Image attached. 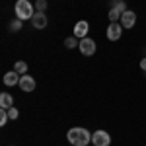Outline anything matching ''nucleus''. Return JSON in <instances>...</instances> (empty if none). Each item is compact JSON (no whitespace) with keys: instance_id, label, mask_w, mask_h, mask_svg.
I'll list each match as a JSON object with an SVG mask.
<instances>
[{"instance_id":"obj_7","label":"nucleus","mask_w":146,"mask_h":146,"mask_svg":"<svg viewBox=\"0 0 146 146\" xmlns=\"http://www.w3.org/2000/svg\"><path fill=\"white\" fill-rule=\"evenodd\" d=\"M31 22V25H33L35 29H45L47 27V16H45V12H35V16L29 20Z\"/></svg>"},{"instance_id":"obj_19","label":"nucleus","mask_w":146,"mask_h":146,"mask_svg":"<svg viewBox=\"0 0 146 146\" xmlns=\"http://www.w3.org/2000/svg\"><path fill=\"white\" fill-rule=\"evenodd\" d=\"M6 111H8V117H10V121L18 119V115H20V111H18L16 107H10V109H6Z\"/></svg>"},{"instance_id":"obj_3","label":"nucleus","mask_w":146,"mask_h":146,"mask_svg":"<svg viewBox=\"0 0 146 146\" xmlns=\"http://www.w3.org/2000/svg\"><path fill=\"white\" fill-rule=\"evenodd\" d=\"M92 142H94V146H109L111 144V136L105 131H96L92 135Z\"/></svg>"},{"instance_id":"obj_6","label":"nucleus","mask_w":146,"mask_h":146,"mask_svg":"<svg viewBox=\"0 0 146 146\" xmlns=\"http://www.w3.org/2000/svg\"><path fill=\"white\" fill-rule=\"evenodd\" d=\"M135 23H136V12H131V10L123 12V16H121V25H123L125 29L135 27Z\"/></svg>"},{"instance_id":"obj_17","label":"nucleus","mask_w":146,"mask_h":146,"mask_svg":"<svg viewBox=\"0 0 146 146\" xmlns=\"http://www.w3.org/2000/svg\"><path fill=\"white\" fill-rule=\"evenodd\" d=\"M8 121H10V117H8V111H6V109H0V125L4 127V125L8 123Z\"/></svg>"},{"instance_id":"obj_15","label":"nucleus","mask_w":146,"mask_h":146,"mask_svg":"<svg viewBox=\"0 0 146 146\" xmlns=\"http://www.w3.org/2000/svg\"><path fill=\"white\" fill-rule=\"evenodd\" d=\"M76 39H78V37H66V39H64V47H66V49H74L76 45H80V41H76Z\"/></svg>"},{"instance_id":"obj_14","label":"nucleus","mask_w":146,"mask_h":146,"mask_svg":"<svg viewBox=\"0 0 146 146\" xmlns=\"http://www.w3.org/2000/svg\"><path fill=\"white\" fill-rule=\"evenodd\" d=\"M107 16H109V22H119V20H121V16H123V14H121V12H119V10H115V8H111V10H109V14H107Z\"/></svg>"},{"instance_id":"obj_2","label":"nucleus","mask_w":146,"mask_h":146,"mask_svg":"<svg viewBox=\"0 0 146 146\" xmlns=\"http://www.w3.org/2000/svg\"><path fill=\"white\" fill-rule=\"evenodd\" d=\"M14 12H16V18L23 22V20H31L37 10H33V4L29 0H18L14 6Z\"/></svg>"},{"instance_id":"obj_12","label":"nucleus","mask_w":146,"mask_h":146,"mask_svg":"<svg viewBox=\"0 0 146 146\" xmlns=\"http://www.w3.org/2000/svg\"><path fill=\"white\" fill-rule=\"evenodd\" d=\"M14 70L18 72V74H27V62H23V60H18L16 64H14Z\"/></svg>"},{"instance_id":"obj_10","label":"nucleus","mask_w":146,"mask_h":146,"mask_svg":"<svg viewBox=\"0 0 146 146\" xmlns=\"http://www.w3.org/2000/svg\"><path fill=\"white\" fill-rule=\"evenodd\" d=\"M20 78H22V74H18L16 70H10V72L4 74V84L6 86H16V84H20Z\"/></svg>"},{"instance_id":"obj_9","label":"nucleus","mask_w":146,"mask_h":146,"mask_svg":"<svg viewBox=\"0 0 146 146\" xmlns=\"http://www.w3.org/2000/svg\"><path fill=\"white\" fill-rule=\"evenodd\" d=\"M18 86H20V90H23V92L29 94V92L35 90V80L31 78L29 74H23L22 78H20V84H18Z\"/></svg>"},{"instance_id":"obj_13","label":"nucleus","mask_w":146,"mask_h":146,"mask_svg":"<svg viewBox=\"0 0 146 146\" xmlns=\"http://www.w3.org/2000/svg\"><path fill=\"white\" fill-rule=\"evenodd\" d=\"M111 8H115V10H119L121 14L129 10V8H127V4H125V0H113V2H111Z\"/></svg>"},{"instance_id":"obj_16","label":"nucleus","mask_w":146,"mask_h":146,"mask_svg":"<svg viewBox=\"0 0 146 146\" xmlns=\"http://www.w3.org/2000/svg\"><path fill=\"white\" fill-rule=\"evenodd\" d=\"M20 29H22V20H18V18H16L14 22H10V31L16 33V31H20Z\"/></svg>"},{"instance_id":"obj_4","label":"nucleus","mask_w":146,"mask_h":146,"mask_svg":"<svg viewBox=\"0 0 146 146\" xmlns=\"http://www.w3.org/2000/svg\"><path fill=\"white\" fill-rule=\"evenodd\" d=\"M80 51H82V55L84 56H92L96 53V41L90 39V37H84V39H80Z\"/></svg>"},{"instance_id":"obj_5","label":"nucleus","mask_w":146,"mask_h":146,"mask_svg":"<svg viewBox=\"0 0 146 146\" xmlns=\"http://www.w3.org/2000/svg\"><path fill=\"white\" fill-rule=\"evenodd\" d=\"M123 29H125V27L119 22H111V23H109V27H107V39H109V41H117V39H121Z\"/></svg>"},{"instance_id":"obj_18","label":"nucleus","mask_w":146,"mask_h":146,"mask_svg":"<svg viewBox=\"0 0 146 146\" xmlns=\"http://www.w3.org/2000/svg\"><path fill=\"white\" fill-rule=\"evenodd\" d=\"M35 10L37 12H45L47 10V0H37V2H35Z\"/></svg>"},{"instance_id":"obj_20","label":"nucleus","mask_w":146,"mask_h":146,"mask_svg":"<svg viewBox=\"0 0 146 146\" xmlns=\"http://www.w3.org/2000/svg\"><path fill=\"white\" fill-rule=\"evenodd\" d=\"M140 68H142V72L146 74V58H142V60H140Z\"/></svg>"},{"instance_id":"obj_11","label":"nucleus","mask_w":146,"mask_h":146,"mask_svg":"<svg viewBox=\"0 0 146 146\" xmlns=\"http://www.w3.org/2000/svg\"><path fill=\"white\" fill-rule=\"evenodd\" d=\"M10 107H14V98L8 92H2L0 94V109H10Z\"/></svg>"},{"instance_id":"obj_8","label":"nucleus","mask_w":146,"mask_h":146,"mask_svg":"<svg viewBox=\"0 0 146 146\" xmlns=\"http://www.w3.org/2000/svg\"><path fill=\"white\" fill-rule=\"evenodd\" d=\"M88 31H90V23L84 22V20H80V22L74 25V37H78V39L88 37Z\"/></svg>"},{"instance_id":"obj_1","label":"nucleus","mask_w":146,"mask_h":146,"mask_svg":"<svg viewBox=\"0 0 146 146\" xmlns=\"http://www.w3.org/2000/svg\"><path fill=\"white\" fill-rule=\"evenodd\" d=\"M66 138L72 146H88L92 140V135L82 127H74V129H70L66 133Z\"/></svg>"}]
</instances>
